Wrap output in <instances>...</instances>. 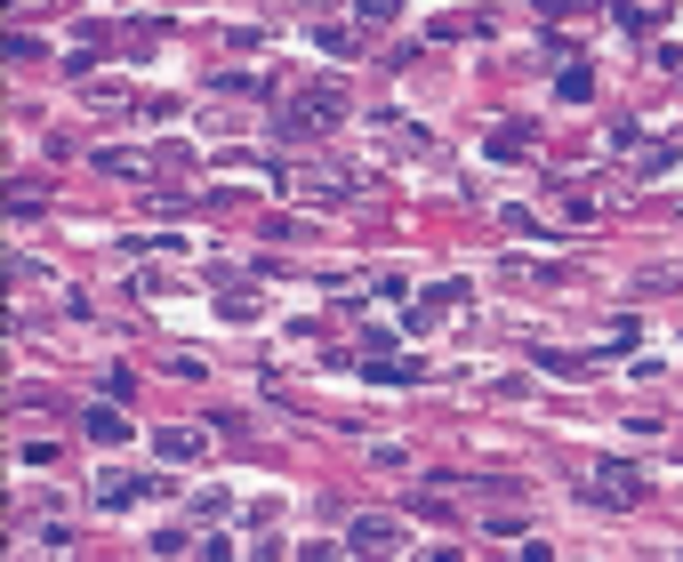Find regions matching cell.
<instances>
[{
    "mask_svg": "<svg viewBox=\"0 0 683 562\" xmlns=\"http://www.w3.org/2000/svg\"><path fill=\"white\" fill-rule=\"evenodd\" d=\"M587 498H595V507H644L651 474L635 466V458H595V466H587Z\"/></svg>",
    "mask_w": 683,
    "mask_h": 562,
    "instance_id": "obj_1",
    "label": "cell"
},
{
    "mask_svg": "<svg viewBox=\"0 0 683 562\" xmlns=\"http://www.w3.org/2000/svg\"><path fill=\"white\" fill-rule=\"evenodd\" d=\"M346 547H355V554H402L410 523H402V514H355V523H346Z\"/></svg>",
    "mask_w": 683,
    "mask_h": 562,
    "instance_id": "obj_2",
    "label": "cell"
},
{
    "mask_svg": "<svg viewBox=\"0 0 683 562\" xmlns=\"http://www.w3.org/2000/svg\"><path fill=\"white\" fill-rule=\"evenodd\" d=\"M338 113H346L338 89H306V97H289L282 129H289V137H314V129H338Z\"/></svg>",
    "mask_w": 683,
    "mask_h": 562,
    "instance_id": "obj_3",
    "label": "cell"
},
{
    "mask_svg": "<svg viewBox=\"0 0 683 562\" xmlns=\"http://www.w3.org/2000/svg\"><path fill=\"white\" fill-rule=\"evenodd\" d=\"M97 498L121 514V507H145V498H161V483H153V474H105V483H97Z\"/></svg>",
    "mask_w": 683,
    "mask_h": 562,
    "instance_id": "obj_4",
    "label": "cell"
},
{
    "mask_svg": "<svg viewBox=\"0 0 683 562\" xmlns=\"http://www.w3.org/2000/svg\"><path fill=\"white\" fill-rule=\"evenodd\" d=\"M450 305H467V282H443V289H426V298L410 305V329H434V322L450 314Z\"/></svg>",
    "mask_w": 683,
    "mask_h": 562,
    "instance_id": "obj_5",
    "label": "cell"
},
{
    "mask_svg": "<svg viewBox=\"0 0 683 562\" xmlns=\"http://www.w3.org/2000/svg\"><path fill=\"white\" fill-rule=\"evenodd\" d=\"M153 450H161V458H170V466H185V458H201V450H210V442H201V434H194V426H161V434H153Z\"/></svg>",
    "mask_w": 683,
    "mask_h": 562,
    "instance_id": "obj_6",
    "label": "cell"
},
{
    "mask_svg": "<svg viewBox=\"0 0 683 562\" xmlns=\"http://www.w3.org/2000/svg\"><path fill=\"white\" fill-rule=\"evenodd\" d=\"M80 426H89V442H105V450H113V442H129V419H121L113 402H97V410H89Z\"/></svg>",
    "mask_w": 683,
    "mask_h": 562,
    "instance_id": "obj_7",
    "label": "cell"
},
{
    "mask_svg": "<svg viewBox=\"0 0 683 562\" xmlns=\"http://www.w3.org/2000/svg\"><path fill=\"white\" fill-rule=\"evenodd\" d=\"M659 16H668V0H619V25H628V33L659 25Z\"/></svg>",
    "mask_w": 683,
    "mask_h": 562,
    "instance_id": "obj_8",
    "label": "cell"
},
{
    "mask_svg": "<svg viewBox=\"0 0 683 562\" xmlns=\"http://www.w3.org/2000/svg\"><path fill=\"white\" fill-rule=\"evenodd\" d=\"M474 33H490V16H443L434 25V40H474Z\"/></svg>",
    "mask_w": 683,
    "mask_h": 562,
    "instance_id": "obj_9",
    "label": "cell"
},
{
    "mask_svg": "<svg viewBox=\"0 0 683 562\" xmlns=\"http://www.w3.org/2000/svg\"><path fill=\"white\" fill-rule=\"evenodd\" d=\"M507 282H563V265H531V258H507Z\"/></svg>",
    "mask_w": 683,
    "mask_h": 562,
    "instance_id": "obj_10",
    "label": "cell"
},
{
    "mask_svg": "<svg viewBox=\"0 0 683 562\" xmlns=\"http://www.w3.org/2000/svg\"><path fill=\"white\" fill-rule=\"evenodd\" d=\"M97 170L105 177H145V153H97Z\"/></svg>",
    "mask_w": 683,
    "mask_h": 562,
    "instance_id": "obj_11",
    "label": "cell"
},
{
    "mask_svg": "<svg viewBox=\"0 0 683 562\" xmlns=\"http://www.w3.org/2000/svg\"><path fill=\"white\" fill-rule=\"evenodd\" d=\"M355 9H362V16H395L402 0H355Z\"/></svg>",
    "mask_w": 683,
    "mask_h": 562,
    "instance_id": "obj_12",
    "label": "cell"
}]
</instances>
